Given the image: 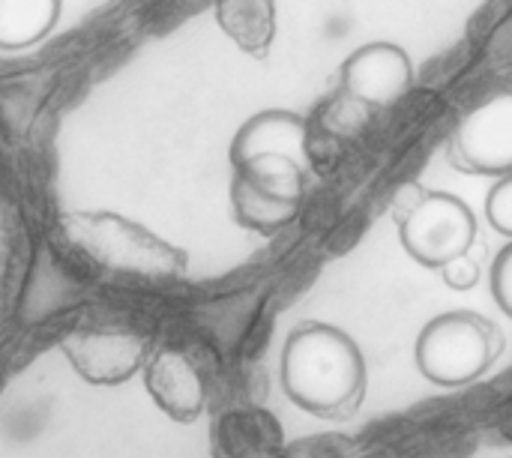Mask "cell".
I'll return each mask as SVG.
<instances>
[{
	"label": "cell",
	"mask_w": 512,
	"mask_h": 458,
	"mask_svg": "<svg viewBox=\"0 0 512 458\" xmlns=\"http://www.w3.org/2000/svg\"><path fill=\"white\" fill-rule=\"evenodd\" d=\"M282 390L288 399L327 420L354 414L366 393V357L360 345L333 324L297 327L282 351Z\"/></svg>",
	"instance_id": "6da1fadb"
},
{
	"label": "cell",
	"mask_w": 512,
	"mask_h": 458,
	"mask_svg": "<svg viewBox=\"0 0 512 458\" xmlns=\"http://www.w3.org/2000/svg\"><path fill=\"white\" fill-rule=\"evenodd\" d=\"M60 234L105 273L132 279H177L186 273V252L150 228L117 213H69L60 216Z\"/></svg>",
	"instance_id": "7a4b0ae2"
},
{
	"label": "cell",
	"mask_w": 512,
	"mask_h": 458,
	"mask_svg": "<svg viewBox=\"0 0 512 458\" xmlns=\"http://www.w3.org/2000/svg\"><path fill=\"white\" fill-rule=\"evenodd\" d=\"M501 348L498 330L474 312H444L432 318L414 345L417 369L438 387H468L480 381Z\"/></svg>",
	"instance_id": "3957f363"
},
{
	"label": "cell",
	"mask_w": 512,
	"mask_h": 458,
	"mask_svg": "<svg viewBox=\"0 0 512 458\" xmlns=\"http://www.w3.org/2000/svg\"><path fill=\"white\" fill-rule=\"evenodd\" d=\"M474 237H477V219L471 207L447 192L423 195L399 222V240L405 252L417 264L432 270H441L444 264L468 255Z\"/></svg>",
	"instance_id": "277c9868"
},
{
	"label": "cell",
	"mask_w": 512,
	"mask_h": 458,
	"mask_svg": "<svg viewBox=\"0 0 512 458\" xmlns=\"http://www.w3.org/2000/svg\"><path fill=\"white\" fill-rule=\"evenodd\" d=\"M60 351L75 375L93 387L126 384L150 357V345L141 333L117 327H78L60 342Z\"/></svg>",
	"instance_id": "5b68a950"
},
{
	"label": "cell",
	"mask_w": 512,
	"mask_h": 458,
	"mask_svg": "<svg viewBox=\"0 0 512 458\" xmlns=\"http://www.w3.org/2000/svg\"><path fill=\"white\" fill-rule=\"evenodd\" d=\"M453 153L477 174H512V90L486 96L459 120Z\"/></svg>",
	"instance_id": "8992f818"
},
{
	"label": "cell",
	"mask_w": 512,
	"mask_h": 458,
	"mask_svg": "<svg viewBox=\"0 0 512 458\" xmlns=\"http://www.w3.org/2000/svg\"><path fill=\"white\" fill-rule=\"evenodd\" d=\"M339 81L348 99L369 108H390L414 87V63L396 42H369L345 57Z\"/></svg>",
	"instance_id": "52a82bcc"
},
{
	"label": "cell",
	"mask_w": 512,
	"mask_h": 458,
	"mask_svg": "<svg viewBox=\"0 0 512 458\" xmlns=\"http://www.w3.org/2000/svg\"><path fill=\"white\" fill-rule=\"evenodd\" d=\"M144 387L153 405L174 423H195L207 405V387L198 366L177 348H159L144 363Z\"/></svg>",
	"instance_id": "ba28073f"
},
{
	"label": "cell",
	"mask_w": 512,
	"mask_h": 458,
	"mask_svg": "<svg viewBox=\"0 0 512 458\" xmlns=\"http://www.w3.org/2000/svg\"><path fill=\"white\" fill-rule=\"evenodd\" d=\"M258 156H288L309 168V123L297 111L267 108L252 114L231 141V165L240 168Z\"/></svg>",
	"instance_id": "9c48e42d"
},
{
	"label": "cell",
	"mask_w": 512,
	"mask_h": 458,
	"mask_svg": "<svg viewBox=\"0 0 512 458\" xmlns=\"http://www.w3.org/2000/svg\"><path fill=\"white\" fill-rule=\"evenodd\" d=\"M300 204L303 201L279 198V195L255 186L252 180H246L243 174L234 171V180H231V210H234L237 225H243L246 231L273 237V234L285 231L288 225H294V219L300 216Z\"/></svg>",
	"instance_id": "30bf717a"
},
{
	"label": "cell",
	"mask_w": 512,
	"mask_h": 458,
	"mask_svg": "<svg viewBox=\"0 0 512 458\" xmlns=\"http://www.w3.org/2000/svg\"><path fill=\"white\" fill-rule=\"evenodd\" d=\"M60 18V0H0V48L21 51L42 42Z\"/></svg>",
	"instance_id": "8fae6325"
},
{
	"label": "cell",
	"mask_w": 512,
	"mask_h": 458,
	"mask_svg": "<svg viewBox=\"0 0 512 458\" xmlns=\"http://www.w3.org/2000/svg\"><path fill=\"white\" fill-rule=\"evenodd\" d=\"M237 174H243L246 180H252L255 186L279 195V198H288V201H303V192H306V177H309V168L288 159V156H258V159H249L243 162L240 168H234Z\"/></svg>",
	"instance_id": "7c38bea8"
},
{
	"label": "cell",
	"mask_w": 512,
	"mask_h": 458,
	"mask_svg": "<svg viewBox=\"0 0 512 458\" xmlns=\"http://www.w3.org/2000/svg\"><path fill=\"white\" fill-rule=\"evenodd\" d=\"M486 216H489V225L510 237L512 240V174H504L492 189H489V198H486Z\"/></svg>",
	"instance_id": "4fadbf2b"
},
{
	"label": "cell",
	"mask_w": 512,
	"mask_h": 458,
	"mask_svg": "<svg viewBox=\"0 0 512 458\" xmlns=\"http://www.w3.org/2000/svg\"><path fill=\"white\" fill-rule=\"evenodd\" d=\"M492 297L512 318V240L492 264Z\"/></svg>",
	"instance_id": "5bb4252c"
},
{
	"label": "cell",
	"mask_w": 512,
	"mask_h": 458,
	"mask_svg": "<svg viewBox=\"0 0 512 458\" xmlns=\"http://www.w3.org/2000/svg\"><path fill=\"white\" fill-rule=\"evenodd\" d=\"M6 261H9V243L0 228V297H3V285H6Z\"/></svg>",
	"instance_id": "9a60e30c"
}]
</instances>
